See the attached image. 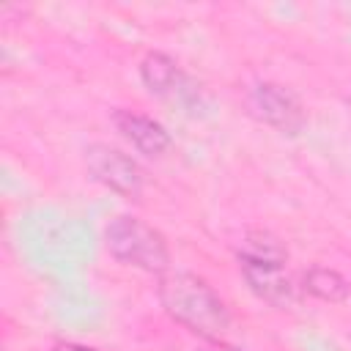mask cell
I'll return each instance as SVG.
<instances>
[{
    "label": "cell",
    "instance_id": "obj_1",
    "mask_svg": "<svg viewBox=\"0 0 351 351\" xmlns=\"http://www.w3.org/2000/svg\"><path fill=\"white\" fill-rule=\"evenodd\" d=\"M159 302L165 313L181 324L184 329L195 332L203 340H222L230 326V310L222 296L197 274L192 271H165L159 274L156 285Z\"/></svg>",
    "mask_w": 351,
    "mask_h": 351
},
{
    "label": "cell",
    "instance_id": "obj_2",
    "mask_svg": "<svg viewBox=\"0 0 351 351\" xmlns=\"http://www.w3.org/2000/svg\"><path fill=\"white\" fill-rule=\"evenodd\" d=\"M239 269L250 291L274 307L296 302V282L288 274V252L269 233H252L239 250Z\"/></svg>",
    "mask_w": 351,
    "mask_h": 351
},
{
    "label": "cell",
    "instance_id": "obj_3",
    "mask_svg": "<svg viewBox=\"0 0 351 351\" xmlns=\"http://www.w3.org/2000/svg\"><path fill=\"white\" fill-rule=\"evenodd\" d=\"M104 244L110 255L126 266L154 274H165L170 269V250L165 236L137 217L129 214L112 217L104 228Z\"/></svg>",
    "mask_w": 351,
    "mask_h": 351
},
{
    "label": "cell",
    "instance_id": "obj_4",
    "mask_svg": "<svg viewBox=\"0 0 351 351\" xmlns=\"http://www.w3.org/2000/svg\"><path fill=\"white\" fill-rule=\"evenodd\" d=\"M85 165L90 170V176L110 186L112 192L123 195V197H132L137 200L140 192H143V170L137 167V162L118 151V148H110L104 143H96L85 151Z\"/></svg>",
    "mask_w": 351,
    "mask_h": 351
},
{
    "label": "cell",
    "instance_id": "obj_5",
    "mask_svg": "<svg viewBox=\"0 0 351 351\" xmlns=\"http://www.w3.org/2000/svg\"><path fill=\"white\" fill-rule=\"evenodd\" d=\"M252 112L282 134H299L304 126V107L299 96L277 82H258L250 93Z\"/></svg>",
    "mask_w": 351,
    "mask_h": 351
},
{
    "label": "cell",
    "instance_id": "obj_6",
    "mask_svg": "<svg viewBox=\"0 0 351 351\" xmlns=\"http://www.w3.org/2000/svg\"><path fill=\"white\" fill-rule=\"evenodd\" d=\"M140 77H143V85L154 93V96H159V99H165V101H173V104H181V107H186V104H192L195 99H197V90H195V85L189 82V77L178 69V63L170 58V55H165V52H151V55H145V60L140 63Z\"/></svg>",
    "mask_w": 351,
    "mask_h": 351
},
{
    "label": "cell",
    "instance_id": "obj_7",
    "mask_svg": "<svg viewBox=\"0 0 351 351\" xmlns=\"http://www.w3.org/2000/svg\"><path fill=\"white\" fill-rule=\"evenodd\" d=\"M112 123H115V129H118L140 154H145V156H162V154L170 148V134H167V129H165L159 121H154V118H148V115H143V112H134V110H115V112H112Z\"/></svg>",
    "mask_w": 351,
    "mask_h": 351
},
{
    "label": "cell",
    "instance_id": "obj_8",
    "mask_svg": "<svg viewBox=\"0 0 351 351\" xmlns=\"http://www.w3.org/2000/svg\"><path fill=\"white\" fill-rule=\"evenodd\" d=\"M302 288L324 302H343L348 296V282L335 271L324 266H313L302 274Z\"/></svg>",
    "mask_w": 351,
    "mask_h": 351
},
{
    "label": "cell",
    "instance_id": "obj_9",
    "mask_svg": "<svg viewBox=\"0 0 351 351\" xmlns=\"http://www.w3.org/2000/svg\"><path fill=\"white\" fill-rule=\"evenodd\" d=\"M52 351H99V348H90V346H82V343H55Z\"/></svg>",
    "mask_w": 351,
    "mask_h": 351
},
{
    "label": "cell",
    "instance_id": "obj_10",
    "mask_svg": "<svg viewBox=\"0 0 351 351\" xmlns=\"http://www.w3.org/2000/svg\"><path fill=\"white\" fill-rule=\"evenodd\" d=\"M203 351H239V348H233V346H228V343H222V340H211Z\"/></svg>",
    "mask_w": 351,
    "mask_h": 351
}]
</instances>
